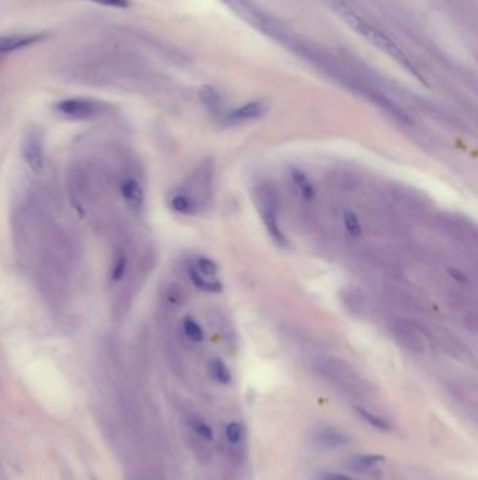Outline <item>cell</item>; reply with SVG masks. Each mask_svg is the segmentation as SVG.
<instances>
[{"label": "cell", "mask_w": 478, "mask_h": 480, "mask_svg": "<svg viewBox=\"0 0 478 480\" xmlns=\"http://www.w3.org/2000/svg\"><path fill=\"white\" fill-rule=\"evenodd\" d=\"M290 173V179L294 185V187L297 189V192L301 194L303 198L306 199H311L314 197V187L311 185V182L309 180V177L297 168H290L289 170Z\"/></svg>", "instance_id": "8fae6325"}, {"label": "cell", "mask_w": 478, "mask_h": 480, "mask_svg": "<svg viewBox=\"0 0 478 480\" xmlns=\"http://www.w3.org/2000/svg\"><path fill=\"white\" fill-rule=\"evenodd\" d=\"M393 333L395 336V340L410 351L421 353L424 350L422 334L414 326L405 322H397L393 326Z\"/></svg>", "instance_id": "8992f818"}, {"label": "cell", "mask_w": 478, "mask_h": 480, "mask_svg": "<svg viewBox=\"0 0 478 480\" xmlns=\"http://www.w3.org/2000/svg\"><path fill=\"white\" fill-rule=\"evenodd\" d=\"M23 159L27 166L34 173H42L44 170V152H42V141L40 135L34 131L25 135L21 146Z\"/></svg>", "instance_id": "5b68a950"}, {"label": "cell", "mask_w": 478, "mask_h": 480, "mask_svg": "<svg viewBox=\"0 0 478 480\" xmlns=\"http://www.w3.org/2000/svg\"><path fill=\"white\" fill-rule=\"evenodd\" d=\"M241 435H243V430H241V426L239 423L233 421V423L227 424V427H226V437H227L230 444L240 443Z\"/></svg>", "instance_id": "7402d4cb"}, {"label": "cell", "mask_w": 478, "mask_h": 480, "mask_svg": "<svg viewBox=\"0 0 478 480\" xmlns=\"http://www.w3.org/2000/svg\"><path fill=\"white\" fill-rule=\"evenodd\" d=\"M342 221H344V226H345L347 232L349 233V236L359 238L362 235V226H361V222H359L355 212H352L351 209H345L342 212Z\"/></svg>", "instance_id": "9a60e30c"}, {"label": "cell", "mask_w": 478, "mask_h": 480, "mask_svg": "<svg viewBox=\"0 0 478 480\" xmlns=\"http://www.w3.org/2000/svg\"><path fill=\"white\" fill-rule=\"evenodd\" d=\"M183 330L187 339L191 340L192 343H201L203 340V330L192 317H184Z\"/></svg>", "instance_id": "e0dca14e"}, {"label": "cell", "mask_w": 478, "mask_h": 480, "mask_svg": "<svg viewBox=\"0 0 478 480\" xmlns=\"http://www.w3.org/2000/svg\"><path fill=\"white\" fill-rule=\"evenodd\" d=\"M383 459L384 457L382 455H358L351 459V465L358 471H366L383 462Z\"/></svg>", "instance_id": "2e32d148"}, {"label": "cell", "mask_w": 478, "mask_h": 480, "mask_svg": "<svg viewBox=\"0 0 478 480\" xmlns=\"http://www.w3.org/2000/svg\"><path fill=\"white\" fill-rule=\"evenodd\" d=\"M125 256H119L116 263H115V267H114V271H112V279L114 280H119L125 271Z\"/></svg>", "instance_id": "cb8c5ba5"}, {"label": "cell", "mask_w": 478, "mask_h": 480, "mask_svg": "<svg viewBox=\"0 0 478 480\" xmlns=\"http://www.w3.org/2000/svg\"><path fill=\"white\" fill-rule=\"evenodd\" d=\"M170 206L173 211L181 215H191L195 211V204L192 202L191 197L184 192H176L170 197Z\"/></svg>", "instance_id": "4fadbf2b"}, {"label": "cell", "mask_w": 478, "mask_h": 480, "mask_svg": "<svg viewBox=\"0 0 478 480\" xmlns=\"http://www.w3.org/2000/svg\"><path fill=\"white\" fill-rule=\"evenodd\" d=\"M222 1L240 18L260 30L263 34H267L268 37L278 40L280 42L290 45L292 40L287 30L278 21H275L268 14L256 7L250 0H222Z\"/></svg>", "instance_id": "7a4b0ae2"}, {"label": "cell", "mask_w": 478, "mask_h": 480, "mask_svg": "<svg viewBox=\"0 0 478 480\" xmlns=\"http://www.w3.org/2000/svg\"><path fill=\"white\" fill-rule=\"evenodd\" d=\"M88 1H93L97 4H102V6H108V7H115V8H128L131 6L129 0H88Z\"/></svg>", "instance_id": "603a6c76"}, {"label": "cell", "mask_w": 478, "mask_h": 480, "mask_svg": "<svg viewBox=\"0 0 478 480\" xmlns=\"http://www.w3.org/2000/svg\"><path fill=\"white\" fill-rule=\"evenodd\" d=\"M121 190H122V195H124V198H125V201L128 202L129 206H132V208H141L142 206L145 195H143V190H142L141 185L136 180H133V179L125 180L122 183Z\"/></svg>", "instance_id": "9c48e42d"}, {"label": "cell", "mask_w": 478, "mask_h": 480, "mask_svg": "<svg viewBox=\"0 0 478 480\" xmlns=\"http://www.w3.org/2000/svg\"><path fill=\"white\" fill-rule=\"evenodd\" d=\"M209 367H210V373H212L213 378H215L219 384H230V381H232V373H230L229 367H227L220 358L212 360Z\"/></svg>", "instance_id": "5bb4252c"}, {"label": "cell", "mask_w": 478, "mask_h": 480, "mask_svg": "<svg viewBox=\"0 0 478 480\" xmlns=\"http://www.w3.org/2000/svg\"><path fill=\"white\" fill-rule=\"evenodd\" d=\"M316 440L320 445L323 447H327V448H335V447H340V445H344L348 443V438L334 430V428H323L318 431V434L316 435Z\"/></svg>", "instance_id": "30bf717a"}, {"label": "cell", "mask_w": 478, "mask_h": 480, "mask_svg": "<svg viewBox=\"0 0 478 480\" xmlns=\"http://www.w3.org/2000/svg\"><path fill=\"white\" fill-rule=\"evenodd\" d=\"M189 277L191 280L192 284L201 291H205V292H210V293H217V292H222V283L219 281H210V280H206L208 277L202 276L195 267H190L189 269Z\"/></svg>", "instance_id": "7c38bea8"}, {"label": "cell", "mask_w": 478, "mask_h": 480, "mask_svg": "<svg viewBox=\"0 0 478 480\" xmlns=\"http://www.w3.org/2000/svg\"><path fill=\"white\" fill-rule=\"evenodd\" d=\"M202 276H205V277H215L216 274H217V271H219V267H217V264L212 260V259H209V257H199L198 260H196V267H195Z\"/></svg>", "instance_id": "d6986e66"}, {"label": "cell", "mask_w": 478, "mask_h": 480, "mask_svg": "<svg viewBox=\"0 0 478 480\" xmlns=\"http://www.w3.org/2000/svg\"><path fill=\"white\" fill-rule=\"evenodd\" d=\"M357 410H358L359 416L366 423H369L374 428H378L381 431H388L390 430V424L384 418H382L381 416H378V414H375V413H372V411H369L366 409H362V407H357Z\"/></svg>", "instance_id": "ac0fdd59"}, {"label": "cell", "mask_w": 478, "mask_h": 480, "mask_svg": "<svg viewBox=\"0 0 478 480\" xmlns=\"http://www.w3.org/2000/svg\"><path fill=\"white\" fill-rule=\"evenodd\" d=\"M190 427H191L192 431L196 435L202 437L203 440H212L213 438L212 428L205 421H202L201 418H192V420H190Z\"/></svg>", "instance_id": "ffe728a7"}, {"label": "cell", "mask_w": 478, "mask_h": 480, "mask_svg": "<svg viewBox=\"0 0 478 480\" xmlns=\"http://www.w3.org/2000/svg\"><path fill=\"white\" fill-rule=\"evenodd\" d=\"M42 40V35L38 34H14V35H3L0 37V54L13 52L20 48L28 47Z\"/></svg>", "instance_id": "ba28073f"}, {"label": "cell", "mask_w": 478, "mask_h": 480, "mask_svg": "<svg viewBox=\"0 0 478 480\" xmlns=\"http://www.w3.org/2000/svg\"><path fill=\"white\" fill-rule=\"evenodd\" d=\"M267 103L265 101H250L246 103L244 105H240L239 108L233 110L227 117L226 122L227 124H240L246 121H253L257 118H261L267 112Z\"/></svg>", "instance_id": "52a82bcc"}, {"label": "cell", "mask_w": 478, "mask_h": 480, "mask_svg": "<svg viewBox=\"0 0 478 480\" xmlns=\"http://www.w3.org/2000/svg\"><path fill=\"white\" fill-rule=\"evenodd\" d=\"M199 97L202 100V103L209 107L210 110H215L217 105H219V96L217 93L215 92L213 88L210 86H203L201 90H199Z\"/></svg>", "instance_id": "44dd1931"}, {"label": "cell", "mask_w": 478, "mask_h": 480, "mask_svg": "<svg viewBox=\"0 0 478 480\" xmlns=\"http://www.w3.org/2000/svg\"><path fill=\"white\" fill-rule=\"evenodd\" d=\"M320 1H323L331 11H334L352 31H355L369 44L381 49L387 57L395 61L400 66H402L407 72L414 75L418 81L425 82L424 76L415 68V65L405 54V51L388 35H386L382 30H379L376 25L368 21L349 0H320Z\"/></svg>", "instance_id": "6da1fadb"}, {"label": "cell", "mask_w": 478, "mask_h": 480, "mask_svg": "<svg viewBox=\"0 0 478 480\" xmlns=\"http://www.w3.org/2000/svg\"><path fill=\"white\" fill-rule=\"evenodd\" d=\"M321 480H355L351 476L347 475H341V474H324L321 476Z\"/></svg>", "instance_id": "d4e9b609"}, {"label": "cell", "mask_w": 478, "mask_h": 480, "mask_svg": "<svg viewBox=\"0 0 478 480\" xmlns=\"http://www.w3.org/2000/svg\"><path fill=\"white\" fill-rule=\"evenodd\" d=\"M260 211H261V218L263 222L267 228L268 235L271 236V239L281 247H287V242L284 232L280 228L278 223V218H277V212H275V195L274 192L264 189L263 192H260Z\"/></svg>", "instance_id": "3957f363"}, {"label": "cell", "mask_w": 478, "mask_h": 480, "mask_svg": "<svg viewBox=\"0 0 478 480\" xmlns=\"http://www.w3.org/2000/svg\"><path fill=\"white\" fill-rule=\"evenodd\" d=\"M101 103L92 98H65L55 104V110L71 119H88L101 112Z\"/></svg>", "instance_id": "277c9868"}]
</instances>
